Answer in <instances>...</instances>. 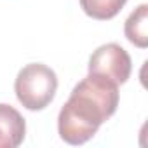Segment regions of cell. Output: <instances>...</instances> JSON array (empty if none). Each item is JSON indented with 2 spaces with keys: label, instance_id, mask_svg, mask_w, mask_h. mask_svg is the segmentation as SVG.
<instances>
[{
  "label": "cell",
  "instance_id": "obj_3",
  "mask_svg": "<svg viewBox=\"0 0 148 148\" xmlns=\"http://www.w3.org/2000/svg\"><path fill=\"white\" fill-rule=\"evenodd\" d=\"M131 56L119 44H105L98 47L89 58V73L106 77L117 86L125 84L131 77Z\"/></svg>",
  "mask_w": 148,
  "mask_h": 148
},
{
  "label": "cell",
  "instance_id": "obj_1",
  "mask_svg": "<svg viewBox=\"0 0 148 148\" xmlns=\"http://www.w3.org/2000/svg\"><path fill=\"white\" fill-rule=\"evenodd\" d=\"M119 106V86L106 77L89 73L73 87L58 115V132L68 145H84Z\"/></svg>",
  "mask_w": 148,
  "mask_h": 148
},
{
  "label": "cell",
  "instance_id": "obj_6",
  "mask_svg": "<svg viewBox=\"0 0 148 148\" xmlns=\"http://www.w3.org/2000/svg\"><path fill=\"white\" fill-rule=\"evenodd\" d=\"M125 2L127 0H80V7L89 18L106 21L115 18Z\"/></svg>",
  "mask_w": 148,
  "mask_h": 148
},
{
  "label": "cell",
  "instance_id": "obj_5",
  "mask_svg": "<svg viewBox=\"0 0 148 148\" xmlns=\"http://www.w3.org/2000/svg\"><path fill=\"white\" fill-rule=\"evenodd\" d=\"M125 37L131 44L139 49L148 45V5L141 4L136 7L125 21Z\"/></svg>",
  "mask_w": 148,
  "mask_h": 148
},
{
  "label": "cell",
  "instance_id": "obj_2",
  "mask_svg": "<svg viewBox=\"0 0 148 148\" xmlns=\"http://www.w3.org/2000/svg\"><path fill=\"white\" fill-rule=\"evenodd\" d=\"M14 91L18 101L26 110L38 112L54 99L58 91V77L49 66L42 63H30L19 70Z\"/></svg>",
  "mask_w": 148,
  "mask_h": 148
},
{
  "label": "cell",
  "instance_id": "obj_4",
  "mask_svg": "<svg viewBox=\"0 0 148 148\" xmlns=\"http://www.w3.org/2000/svg\"><path fill=\"white\" fill-rule=\"evenodd\" d=\"M26 124L21 113L11 105L0 103V148H16L23 143Z\"/></svg>",
  "mask_w": 148,
  "mask_h": 148
}]
</instances>
